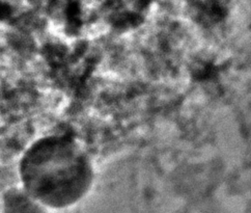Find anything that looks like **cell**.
<instances>
[{"label":"cell","instance_id":"obj_1","mask_svg":"<svg viewBox=\"0 0 251 213\" xmlns=\"http://www.w3.org/2000/svg\"><path fill=\"white\" fill-rule=\"evenodd\" d=\"M23 189L45 208L61 209L77 203L91 188L93 166L75 140L44 136L26 149L19 163Z\"/></svg>","mask_w":251,"mask_h":213},{"label":"cell","instance_id":"obj_2","mask_svg":"<svg viewBox=\"0 0 251 213\" xmlns=\"http://www.w3.org/2000/svg\"><path fill=\"white\" fill-rule=\"evenodd\" d=\"M4 207L6 213H43L45 209L23 187L12 188L5 193Z\"/></svg>","mask_w":251,"mask_h":213}]
</instances>
